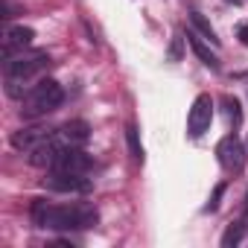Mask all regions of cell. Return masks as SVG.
Here are the masks:
<instances>
[{
    "mask_svg": "<svg viewBox=\"0 0 248 248\" xmlns=\"http://www.w3.org/2000/svg\"><path fill=\"white\" fill-rule=\"evenodd\" d=\"M30 216L35 228L47 231H91L99 222V213L91 204H50L47 199H32Z\"/></svg>",
    "mask_w": 248,
    "mask_h": 248,
    "instance_id": "obj_1",
    "label": "cell"
},
{
    "mask_svg": "<svg viewBox=\"0 0 248 248\" xmlns=\"http://www.w3.org/2000/svg\"><path fill=\"white\" fill-rule=\"evenodd\" d=\"M62 102H64L62 85H59L56 79H38V82L27 91V96L21 99V114L30 117V120H35V117H44V114L56 111Z\"/></svg>",
    "mask_w": 248,
    "mask_h": 248,
    "instance_id": "obj_2",
    "label": "cell"
},
{
    "mask_svg": "<svg viewBox=\"0 0 248 248\" xmlns=\"http://www.w3.org/2000/svg\"><path fill=\"white\" fill-rule=\"evenodd\" d=\"M50 64H53V59L47 50H21V53L3 59V73H6V79L30 82L32 76L44 73Z\"/></svg>",
    "mask_w": 248,
    "mask_h": 248,
    "instance_id": "obj_3",
    "label": "cell"
},
{
    "mask_svg": "<svg viewBox=\"0 0 248 248\" xmlns=\"http://www.w3.org/2000/svg\"><path fill=\"white\" fill-rule=\"evenodd\" d=\"M50 170H59V172H79V175H91L96 170V161L82 149V146H62V152L56 155L53 167Z\"/></svg>",
    "mask_w": 248,
    "mask_h": 248,
    "instance_id": "obj_4",
    "label": "cell"
},
{
    "mask_svg": "<svg viewBox=\"0 0 248 248\" xmlns=\"http://www.w3.org/2000/svg\"><path fill=\"white\" fill-rule=\"evenodd\" d=\"M44 187L53 190V193H91L93 178L79 175V172H59V170H50V172L44 175Z\"/></svg>",
    "mask_w": 248,
    "mask_h": 248,
    "instance_id": "obj_5",
    "label": "cell"
},
{
    "mask_svg": "<svg viewBox=\"0 0 248 248\" xmlns=\"http://www.w3.org/2000/svg\"><path fill=\"white\" fill-rule=\"evenodd\" d=\"M213 123V96L210 93H199L190 114H187V135L190 138H202Z\"/></svg>",
    "mask_w": 248,
    "mask_h": 248,
    "instance_id": "obj_6",
    "label": "cell"
},
{
    "mask_svg": "<svg viewBox=\"0 0 248 248\" xmlns=\"http://www.w3.org/2000/svg\"><path fill=\"white\" fill-rule=\"evenodd\" d=\"M216 155H219V164L228 170V172H239L245 167V146L236 135H228L219 140L216 146Z\"/></svg>",
    "mask_w": 248,
    "mask_h": 248,
    "instance_id": "obj_7",
    "label": "cell"
},
{
    "mask_svg": "<svg viewBox=\"0 0 248 248\" xmlns=\"http://www.w3.org/2000/svg\"><path fill=\"white\" fill-rule=\"evenodd\" d=\"M32 41H35V30H30L24 24H18V27L6 24V30H3V59L6 56H15L21 50H30Z\"/></svg>",
    "mask_w": 248,
    "mask_h": 248,
    "instance_id": "obj_8",
    "label": "cell"
},
{
    "mask_svg": "<svg viewBox=\"0 0 248 248\" xmlns=\"http://www.w3.org/2000/svg\"><path fill=\"white\" fill-rule=\"evenodd\" d=\"M64 146H85L91 140V126L85 120H67L62 129H56Z\"/></svg>",
    "mask_w": 248,
    "mask_h": 248,
    "instance_id": "obj_9",
    "label": "cell"
},
{
    "mask_svg": "<svg viewBox=\"0 0 248 248\" xmlns=\"http://www.w3.org/2000/svg\"><path fill=\"white\" fill-rule=\"evenodd\" d=\"M53 135V129H41V126H35V129H21V132H15L12 135V146L18 149V152H32L38 143H44L47 138Z\"/></svg>",
    "mask_w": 248,
    "mask_h": 248,
    "instance_id": "obj_10",
    "label": "cell"
},
{
    "mask_svg": "<svg viewBox=\"0 0 248 248\" xmlns=\"http://www.w3.org/2000/svg\"><path fill=\"white\" fill-rule=\"evenodd\" d=\"M187 44L193 47V53H196V56L202 59V64H204V67H210V70H219V67H222V64H219V56H216V53L210 50V44H207V41H204L202 35H196L193 30L187 32Z\"/></svg>",
    "mask_w": 248,
    "mask_h": 248,
    "instance_id": "obj_11",
    "label": "cell"
},
{
    "mask_svg": "<svg viewBox=\"0 0 248 248\" xmlns=\"http://www.w3.org/2000/svg\"><path fill=\"white\" fill-rule=\"evenodd\" d=\"M126 140H129V152H132V161L135 164H143V146H140V132H138V126H126Z\"/></svg>",
    "mask_w": 248,
    "mask_h": 248,
    "instance_id": "obj_12",
    "label": "cell"
},
{
    "mask_svg": "<svg viewBox=\"0 0 248 248\" xmlns=\"http://www.w3.org/2000/svg\"><path fill=\"white\" fill-rule=\"evenodd\" d=\"M190 21H193V27L204 35V41H210L213 47H219V38H216V32H213V27H210V21L202 15V12H190Z\"/></svg>",
    "mask_w": 248,
    "mask_h": 248,
    "instance_id": "obj_13",
    "label": "cell"
},
{
    "mask_svg": "<svg viewBox=\"0 0 248 248\" xmlns=\"http://www.w3.org/2000/svg\"><path fill=\"white\" fill-rule=\"evenodd\" d=\"M242 233H245V219H239V222L228 225V231H225V236H222V248H231V245H236V242L242 239Z\"/></svg>",
    "mask_w": 248,
    "mask_h": 248,
    "instance_id": "obj_14",
    "label": "cell"
},
{
    "mask_svg": "<svg viewBox=\"0 0 248 248\" xmlns=\"http://www.w3.org/2000/svg\"><path fill=\"white\" fill-rule=\"evenodd\" d=\"M222 102H225V114H228V120L233 123V126H239V123H242V105H239V99H236V96H225Z\"/></svg>",
    "mask_w": 248,
    "mask_h": 248,
    "instance_id": "obj_15",
    "label": "cell"
},
{
    "mask_svg": "<svg viewBox=\"0 0 248 248\" xmlns=\"http://www.w3.org/2000/svg\"><path fill=\"white\" fill-rule=\"evenodd\" d=\"M225 190H228V184H225V181L213 187V196H210V202L204 204V210H207V213H216V210L222 207V196H225Z\"/></svg>",
    "mask_w": 248,
    "mask_h": 248,
    "instance_id": "obj_16",
    "label": "cell"
},
{
    "mask_svg": "<svg viewBox=\"0 0 248 248\" xmlns=\"http://www.w3.org/2000/svg\"><path fill=\"white\" fill-rule=\"evenodd\" d=\"M181 56H184V35L178 32V35L172 38V44H170V53H167V62H181Z\"/></svg>",
    "mask_w": 248,
    "mask_h": 248,
    "instance_id": "obj_17",
    "label": "cell"
},
{
    "mask_svg": "<svg viewBox=\"0 0 248 248\" xmlns=\"http://www.w3.org/2000/svg\"><path fill=\"white\" fill-rule=\"evenodd\" d=\"M236 38H239V44H242V47H248V21L236 24Z\"/></svg>",
    "mask_w": 248,
    "mask_h": 248,
    "instance_id": "obj_18",
    "label": "cell"
},
{
    "mask_svg": "<svg viewBox=\"0 0 248 248\" xmlns=\"http://www.w3.org/2000/svg\"><path fill=\"white\" fill-rule=\"evenodd\" d=\"M225 3H233V6H239V3H242V0H225Z\"/></svg>",
    "mask_w": 248,
    "mask_h": 248,
    "instance_id": "obj_19",
    "label": "cell"
},
{
    "mask_svg": "<svg viewBox=\"0 0 248 248\" xmlns=\"http://www.w3.org/2000/svg\"><path fill=\"white\" fill-rule=\"evenodd\" d=\"M245 219H248V196H245Z\"/></svg>",
    "mask_w": 248,
    "mask_h": 248,
    "instance_id": "obj_20",
    "label": "cell"
}]
</instances>
